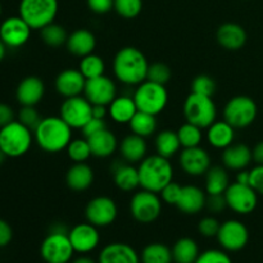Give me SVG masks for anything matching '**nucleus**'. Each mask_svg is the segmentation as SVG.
Masks as SVG:
<instances>
[{
	"mask_svg": "<svg viewBox=\"0 0 263 263\" xmlns=\"http://www.w3.org/2000/svg\"><path fill=\"white\" fill-rule=\"evenodd\" d=\"M149 63L145 54L134 46L120 49L113 59V73L125 85H140L146 80Z\"/></svg>",
	"mask_w": 263,
	"mask_h": 263,
	"instance_id": "obj_1",
	"label": "nucleus"
},
{
	"mask_svg": "<svg viewBox=\"0 0 263 263\" xmlns=\"http://www.w3.org/2000/svg\"><path fill=\"white\" fill-rule=\"evenodd\" d=\"M36 144L46 153H59L68 146L72 140V128L61 116L45 117L33 130Z\"/></svg>",
	"mask_w": 263,
	"mask_h": 263,
	"instance_id": "obj_2",
	"label": "nucleus"
},
{
	"mask_svg": "<svg viewBox=\"0 0 263 263\" xmlns=\"http://www.w3.org/2000/svg\"><path fill=\"white\" fill-rule=\"evenodd\" d=\"M138 171L141 189L157 194H159L166 185L174 181V168L171 162L159 154L145 157L139 163Z\"/></svg>",
	"mask_w": 263,
	"mask_h": 263,
	"instance_id": "obj_3",
	"label": "nucleus"
},
{
	"mask_svg": "<svg viewBox=\"0 0 263 263\" xmlns=\"http://www.w3.org/2000/svg\"><path fill=\"white\" fill-rule=\"evenodd\" d=\"M76 253L64 226L57 225L40 246V256L45 263H69Z\"/></svg>",
	"mask_w": 263,
	"mask_h": 263,
	"instance_id": "obj_4",
	"label": "nucleus"
},
{
	"mask_svg": "<svg viewBox=\"0 0 263 263\" xmlns=\"http://www.w3.org/2000/svg\"><path fill=\"white\" fill-rule=\"evenodd\" d=\"M33 141V131L20 121H13L0 127V149L8 158H18L30 151Z\"/></svg>",
	"mask_w": 263,
	"mask_h": 263,
	"instance_id": "obj_5",
	"label": "nucleus"
},
{
	"mask_svg": "<svg viewBox=\"0 0 263 263\" xmlns=\"http://www.w3.org/2000/svg\"><path fill=\"white\" fill-rule=\"evenodd\" d=\"M134 100L138 110L158 116L164 110L168 103V92L166 86L145 80L138 85L134 92Z\"/></svg>",
	"mask_w": 263,
	"mask_h": 263,
	"instance_id": "obj_6",
	"label": "nucleus"
},
{
	"mask_svg": "<svg viewBox=\"0 0 263 263\" xmlns=\"http://www.w3.org/2000/svg\"><path fill=\"white\" fill-rule=\"evenodd\" d=\"M18 10L32 30H41L55 20L58 0H21Z\"/></svg>",
	"mask_w": 263,
	"mask_h": 263,
	"instance_id": "obj_7",
	"label": "nucleus"
},
{
	"mask_svg": "<svg viewBox=\"0 0 263 263\" xmlns=\"http://www.w3.org/2000/svg\"><path fill=\"white\" fill-rule=\"evenodd\" d=\"M182 112L186 122L200 128H208L217 117V108L212 98L195 92H192L185 99Z\"/></svg>",
	"mask_w": 263,
	"mask_h": 263,
	"instance_id": "obj_8",
	"label": "nucleus"
},
{
	"mask_svg": "<svg viewBox=\"0 0 263 263\" xmlns=\"http://www.w3.org/2000/svg\"><path fill=\"white\" fill-rule=\"evenodd\" d=\"M258 108L252 98L246 95L234 97L223 107V120L234 128H246L256 121Z\"/></svg>",
	"mask_w": 263,
	"mask_h": 263,
	"instance_id": "obj_9",
	"label": "nucleus"
},
{
	"mask_svg": "<svg viewBox=\"0 0 263 263\" xmlns=\"http://www.w3.org/2000/svg\"><path fill=\"white\" fill-rule=\"evenodd\" d=\"M162 199L157 193L140 190L135 193L130 200V213L134 220L148 225L161 216Z\"/></svg>",
	"mask_w": 263,
	"mask_h": 263,
	"instance_id": "obj_10",
	"label": "nucleus"
},
{
	"mask_svg": "<svg viewBox=\"0 0 263 263\" xmlns=\"http://www.w3.org/2000/svg\"><path fill=\"white\" fill-rule=\"evenodd\" d=\"M228 208L238 215H249L256 210L258 204V194L251 185L240 184L235 181L229 185L225 192Z\"/></svg>",
	"mask_w": 263,
	"mask_h": 263,
	"instance_id": "obj_11",
	"label": "nucleus"
},
{
	"mask_svg": "<svg viewBox=\"0 0 263 263\" xmlns=\"http://www.w3.org/2000/svg\"><path fill=\"white\" fill-rule=\"evenodd\" d=\"M118 216V207L109 197H95L87 202L85 207V218L87 222L99 228L112 225Z\"/></svg>",
	"mask_w": 263,
	"mask_h": 263,
	"instance_id": "obj_12",
	"label": "nucleus"
},
{
	"mask_svg": "<svg viewBox=\"0 0 263 263\" xmlns=\"http://www.w3.org/2000/svg\"><path fill=\"white\" fill-rule=\"evenodd\" d=\"M59 116L73 130H81L87 121L92 117V104L82 95L67 98L62 103Z\"/></svg>",
	"mask_w": 263,
	"mask_h": 263,
	"instance_id": "obj_13",
	"label": "nucleus"
},
{
	"mask_svg": "<svg viewBox=\"0 0 263 263\" xmlns=\"http://www.w3.org/2000/svg\"><path fill=\"white\" fill-rule=\"evenodd\" d=\"M216 238L223 251L239 252L248 244L249 230L241 221L228 220L221 223Z\"/></svg>",
	"mask_w": 263,
	"mask_h": 263,
	"instance_id": "obj_14",
	"label": "nucleus"
},
{
	"mask_svg": "<svg viewBox=\"0 0 263 263\" xmlns=\"http://www.w3.org/2000/svg\"><path fill=\"white\" fill-rule=\"evenodd\" d=\"M31 30L32 28L20 15L8 17L0 25V40L7 45V48H21L30 40Z\"/></svg>",
	"mask_w": 263,
	"mask_h": 263,
	"instance_id": "obj_15",
	"label": "nucleus"
},
{
	"mask_svg": "<svg viewBox=\"0 0 263 263\" xmlns=\"http://www.w3.org/2000/svg\"><path fill=\"white\" fill-rule=\"evenodd\" d=\"M84 97L94 104L109 105L117 97V87L113 80L103 74L95 79L86 80L84 89Z\"/></svg>",
	"mask_w": 263,
	"mask_h": 263,
	"instance_id": "obj_16",
	"label": "nucleus"
},
{
	"mask_svg": "<svg viewBox=\"0 0 263 263\" xmlns=\"http://www.w3.org/2000/svg\"><path fill=\"white\" fill-rule=\"evenodd\" d=\"M68 238L71 240L74 252L79 254H87L95 251L99 247L100 234L97 226L90 222L74 225L68 231Z\"/></svg>",
	"mask_w": 263,
	"mask_h": 263,
	"instance_id": "obj_17",
	"label": "nucleus"
},
{
	"mask_svg": "<svg viewBox=\"0 0 263 263\" xmlns=\"http://www.w3.org/2000/svg\"><path fill=\"white\" fill-rule=\"evenodd\" d=\"M179 163L182 171L189 176H203L211 168V156L200 145L184 148L179 156Z\"/></svg>",
	"mask_w": 263,
	"mask_h": 263,
	"instance_id": "obj_18",
	"label": "nucleus"
},
{
	"mask_svg": "<svg viewBox=\"0 0 263 263\" xmlns=\"http://www.w3.org/2000/svg\"><path fill=\"white\" fill-rule=\"evenodd\" d=\"M85 84H86V79L80 72V69L67 68L58 73L54 86H55L57 92L67 99V98L79 97L84 94Z\"/></svg>",
	"mask_w": 263,
	"mask_h": 263,
	"instance_id": "obj_19",
	"label": "nucleus"
},
{
	"mask_svg": "<svg viewBox=\"0 0 263 263\" xmlns=\"http://www.w3.org/2000/svg\"><path fill=\"white\" fill-rule=\"evenodd\" d=\"M45 95V85L37 76H27L18 84L15 98L22 107H36Z\"/></svg>",
	"mask_w": 263,
	"mask_h": 263,
	"instance_id": "obj_20",
	"label": "nucleus"
},
{
	"mask_svg": "<svg viewBox=\"0 0 263 263\" xmlns=\"http://www.w3.org/2000/svg\"><path fill=\"white\" fill-rule=\"evenodd\" d=\"M98 263H141L140 254L126 243L107 244L98 256Z\"/></svg>",
	"mask_w": 263,
	"mask_h": 263,
	"instance_id": "obj_21",
	"label": "nucleus"
},
{
	"mask_svg": "<svg viewBox=\"0 0 263 263\" xmlns=\"http://www.w3.org/2000/svg\"><path fill=\"white\" fill-rule=\"evenodd\" d=\"M205 205H207V195L200 187L195 185L182 186L181 195L176 204L180 212L189 216L197 215L204 210Z\"/></svg>",
	"mask_w": 263,
	"mask_h": 263,
	"instance_id": "obj_22",
	"label": "nucleus"
},
{
	"mask_svg": "<svg viewBox=\"0 0 263 263\" xmlns=\"http://www.w3.org/2000/svg\"><path fill=\"white\" fill-rule=\"evenodd\" d=\"M221 161L225 168L231 171H241L246 170L253 161L252 149L246 144H231L222 151Z\"/></svg>",
	"mask_w": 263,
	"mask_h": 263,
	"instance_id": "obj_23",
	"label": "nucleus"
},
{
	"mask_svg": "<svg viewBox=\"0 0 263 263\" xmlns=\"http://www.w3.org/2000/svg\"><path fill=\"white\" fill-rule=\"evenodd\" d=\"M218 44L223 49L230 51L239 50L243 48L247 43V32L238 23H223L218 27L216 33Z\"/></svg>",
	"mask_w": 263,
	"mask_h": 263,
	"instance_id": "obj_24",
	"label": "nucleus"
},
{
	"mask_svg": "<svg viewBox=\"0 0 263 263\" xmlns=\"http://www.w3.org/2000/svg\"><path fill=\"white\" fill-rule=\"evenodd\" d=\"M66 46L69 53L73 54L74 57L82 58V57L94 53L95 46H97V39L91 31L86 30V28H79L69 33Z\"/></svg>",
	"mask_w": 263,
	"mask_h": 263,
	"instance_id": "obj_25",
	"label": "nucleus"
},
{
	"mask_svg": "<svg viewBox=\"0 0 263 263\" xmlns=\"http://www.w3.org/2000/svg\"><path fill=\"white\" fill-rule=\"evenodd\" d=\"M118 149H120L123 161L131 164L140 163L148 153V144H146L145 138H141V136L131 133L130 135L122 139Z\"/></svg>",
	"mask_w": 263,
	"mask_h": 263,
	"instance_id": "obj_26",
	"label": "nucleus"
},
{
	"mask_svg": "<svg viewBox=\"0 0 263 263\" xmlns=\"http://www.w3.org/2000/svg\"><path fill=\"white\" fill-rule=\"evenodd\" d=\"M94 182V171L86 163H73L66 174V184L71 190L77 193L85 192Z\"/></svg>",
	"mask_w": 263,
	"mask_h": 263,
	"instance_id": "obj_27",
	"label": "nucleus"
},
{
	"mask_svg": "<svg viewBox=\"0 0 263 263\" xmlns=\"http://www.w3.org/2000/svg\"><path fill=\"white\" fill-rule=\"evenodd\" d=\"M87 141L90 144L91 154L98 158H108L117 151L120 145L115 134L108 128H104L95 135L87 138Z\"/></svg>",
	"mask_w": 263,
	"mask_h": 263,
	"instance_id": "obj_28",
	"label": "nucleus"
},
{
	"mask_svg": "<svg viewBox=\"0 0 263 263\" xmlns=\"http://www.w3.org/2000/svg\"><path fill=\"white\" fill-rule=\"evenodd\" d=\"M115 185L122 192H133L140 186L139 171L131 163H116L112 167Z\"/></svg>",
	"mask_w": 263,
	"mask_h": 263,
	"instance_id": "obj_29",
	"label": "nucleus"
},
{
	"mask_svg": "<svg viewBox=\"0 0 263 263\" xmlns=\"http://www.w3.org/2000/svg\"><path fill=\"white\" fill-rule=\"evenodd\" d=\"M234 139H235V128L225 120L215 121L208 127L207 140L213 148L223 151L234 143Z\"/></svg>",
	"mask_w": 263,
	"mask_h": 263,
	"instance_id": "obj_30",
	"label": "nucleus"
},
{
	"mask_svg": "<svg viewBox=\"0 0 263 263\" xmlns=\"http://www.w3.org/2000/svg\"><path fill=\"white\" fill-rule=\"evenodd\" d=\"M138 112V107L133 97L122 95L116 97L115 100L108 105V115L116 123H130L134 116Z\"/></svg>",
	"mask_w": 263,
	"mask_h": 263,
	"instance_id": "obj_31",
	"label": "nucleus"
},
{
	"mask_svg": "<svg viewBox=\"0 0 263 263\" xmlns=\"http://www.w3.org/2000/svg\"><path fill=\"white\" fill-rule=\"evenodd\" d=\"M175 263H195L200 251L197 241L192 238H180L171 248Z\"/></svg>",
	"mask_w": 263,
	"mask_h": 263,
	"instance_id": "obj_32",
	"label": "nucleus"
},
{
	"mask_svg": "<svg viewBox=\"0 0 263 263\" xmlns=\"http://www.w3.org/2000/svg\"><path fill=\"white\" fill-rule=\"evenodd\" d=\"M230 185V179L225 167L211 166L205 174V193L208 195L225 194Z\"/></svg>",
	"mask_w": 263,
	"mask_h": 263,
	"instance_id": "obj_33",
	"label": "nucleus"
},
{
	"mask_svg": "<svg viewBox=\"0 0 263 263\" xmlns=\"http://www.w3.org/2000/svg\"><path fill=\"white\" fill-rule=\"evenodd\" d=\"M154 145H156L157 154L168 159L171 158V157L176 156L177 152L181 148V144H180L177 133H175V131L172 130L159 131L156 136Z\"/></svg>",
	"mask_w": 263,
	"mask_h": 263,
	"instance_id": "obj_34",
	"label": "nucleus"
},
{
	"mask_svg": "<svg viewBox=\"0 0 263 263\" xmlns=\"http://www.w3.org/2000/svg\"><path fill=\"white\" fill-rule=\"evenodd\" d=\"M131 133L141 138H149L157 131V116L138 110L128 123Z\"/></svg>",
	"mask_w": 263,
	"mask_h": 263,
	"instance_id": "obj_35",
	"label": "nucleus"
},
{
	"mask_svg": "<svg viewBox=\"0 0 263 263\" xmlns=\"http://www.w3.org/2000/svg\"><path fill=\"white\" fill-rule=\"evenodd\" d=\"M141 263H174L172 251L163 243H151L140 253Z\"/></svg>",
	"mask_w": 263,
	"mask_h": 263,
	"instance_id": "obj_36",
	"label": "nucleus"
},
{
	"mask_svg": "<svg viewBox=\"0 0 263 263\" xmlns=\"http://www.w3.org/2000/svg\"><path fill=\"white\" fill-rule=\"evenodd\" d=\"M79 69L86 80L95 79V77H99L104 74L105 63L102 57L91 53L89 55L82 57L79 64Z\"/></svg>",
	"mask_w": 263,
	"mask_h": 263,
	"instance_id": "obj_37",
	"label": "nucleus"
},
{
	"mask_svg": "<svg viewBox=\"0 0 263 263\" xmlns=\"http://www.w3.org/2000/svg\"><path fill=\"white\" fill-rule=\"evenodd\" d=\"M203 128L193 125L190 122H185L177 130V136H179L181 148H194L199 146L203 140Z\"/></svg>",
	"mask_w": 263,
	"mask_h": 263,
	"instance_id": "obj_38",
	"label": "nucleus"
},
{
	"mask_svg": "<svg viewBox=\"0 0 263 263\" xmlns=\"http://www.w3.org/2000/svg\"><path fill=\"white\" fill-rule=\"evenodd\" d=\"M40 31L43 41L50 48H59L62 45H66L68 33H67L66 28L63 26L57 25V23L53 22L41 28Z\"/></svg>",
	"mask_w": 263,
	"mask_h": 263,
	"instance_id": "obj_39",
	"label": "nucleus"
},
{
	"mask_svg": "<svg viewBox=\"0 0 263 263\" xmlns=\"http://www.w3.org/2000/svg\"><path fill=\"white\" fill-rule=\"evenodd\" d=\"M67 156L71 159L73 163H82V162H86L91 154V149H90V144L87 141L86 138L82 139H73L71 140V143L68 144V146L66 148Z\"/></svg>",
	"mask_w": 263,
	"mask_h": 263,
	"instance_id": "obj_40",
	"label": "nucleus"
},
{
	"mask_svg": "<svg viewBox=\"0 0 263 263\" xmlns=\"http://www.w3.org/2000/svg\"><path fill=\"white\" fill-rule=\"evenodd\" d=\"M113 8L122 18L133 20L143 10V0H115Z\"/></svg>",
	"mask_w": 263,
	"mask_h": 263,
	"instance_id": "obj_41",
	"label": "nucleus"
},
{
	"mask_svg": "<svg viewBox=\"0 0 263 263\" xmlns=\"http://www.w3.org/2000/svg\"><path fill=\"white\" fill-rule=\"evenodd\" d=\"M171 69H170V67L167 64L161 63V62L149 64L148 74H146V80H149V81L156 82V84L166 85L171 80Z\"/></svg>",
	"mask_w": 263,
	"mask_h": 263,
	"instance_id": "obj_42",
	"label": "nucleus"
},
{
	"mask_svg": "<svg viewBox=\"0 0 263 263\" xmlns=\"http://www.w3.org/2000/svg\"><path fill=\"white\" fill-rule=\"evenodd\" d=\"M192 92L212 98L216 92V81L208 74H199L192 81Z\"/></svg>",
	"mask_w": 263,
	"mask_h": 263,
	"instance_id": "obj_43",
	"label": "nucleus"
},
{
	"mask_svg": "<svg viewBox=\"0 0 263 263\" xmlns=\"http://www.w3.org/2000/svg\"><path fill=\"white\" fill-rule=\"evenodd\" d=\"M195 263H233V259L229 256V252L223 251V249L212 248L200 252Z\"/></svg>",
	"mask_w": 263,
	"mask_h": 263,
	"instance_id": "obj_44",
	"label": "nucleus"
},
{
	"mask_svg": "<svg viewBox=\"0 0 263 263\" xmlns=\"http://www.w3.org/2000/svg\"><path fill=\"white\" fill-rule=\"evenodd\" d=\"M41 120H43V117L40 116L39 110L36 109V107L25 105V107L21 108V110L18 112V121L32 131L37 127V125L40 123Z\"/></svg>",
	"mask_w": 263,
	"mask_h": 263,
	"instance_id": "obj_45",
	"label": "nucleus"
},
{
	"mask_svg": "<svg viewBox=\"0 0 263 263\" xmlns=\"http://www.w3.org/2000/svg\"><path fill=\"white\" fill-rule=\"evenodd\" d=\"M221 223L218 222L217 218L212 217V216H207L203 217L198 223V231L204 238H215L217 236L218 230H220Z\"/></svg>",
	"mask_w": 263,
	"mask_h": 263,
	"instance_id": "obj_46",
	"label": "nucleus"
},
{
	"mask_svg": "<svg viewBox=\"0 0 263 263\" xmlns=\"http://www.w3.org/2000/svg\"><path fill=\"white\" fill-rule=\"evenodd\" d=\"M181 185L171 181L168 185H166V186L163 187V190L159 193V195H161V199L163 203H166V204L168 205H176L180 199V195H181Z\"/></svg>",
	"mask_w": 263,
	"mask_h": 263,
	"instance_id": "obj_47",
	"label": "nucleus"
},
{
	"mask_svg": "<svg viewBox=\"0 0 263 263\" xmlns=\"http://www.w3.org/2000/svg\"><path fill=\"white\" fill-rule=\"evenodd\" d=\"M107 128V123H105V120H100V118H94L91 117L89 121L86 122V125L81 128L82 135L84 138H90V136L95 135L99 131L104 130Z\"/></svg>",
	"mask_w": 263,
	"mask_h": 263,
	"instance_id": "obj_48",
	"label": "nucleus"
},
{
	"mask_svg": "<svg viewBox=\"0 0 263 263\" xmlns=\"http://www.w3.org/2000/svg\"><path fill=\"white\" fill-rule=\"evenodd\" d=\"M87 7L95 14H105L112 10L115 0H86Z\"/></svg>",
	"mask_w": 263,
	"mask_h": 263,
	"instance_id": "obj_49",
	"label": "nucleus"
},
{
	"mask_svg": "<svg viewBox=\"0 0 263 263\" xmlns=\"http://www.w3.org/2000/svg\"><path fill=\"white\" fill-rule=\"evenodd\" d=\"M252 187L256 190L257 194L263 195V164H257L251 170V182Z\"/></svg>",
	"mask_w": 263,
	"mask_h": 263,
	"instance_id": "obj_50",
	"label": "nucleus"
},
{
	"mask_svg": "<svg viewBox=\"0 0 263 263\" xmlns=\"http://www.w3.org/2000/svg\"><path fill=\"white\" fill-rule=\"evenodd\" d=\"M205 207L211 211L212 213H221L223 212L225 208H228V203H226L225 195H208L207 198V205Z\"/></svg>",
	"mask_w": 263,
	"mask_h": 263,
	"instance_id": "obj_51",
	"label": "nucleus"
},
{
	"mask_svg": "<svg viewBox=\"0 0 263 263\" xmlns=\"http://www.w3.org/2000/svg\"><path fill=\"white\" fill-rule=\"evenodd\" d=\"M13 230L9 223L0 218V248H4L12 241Z\"/></svg>",
	"mask_w": 263,
	"mask_h": 263,
	"instance_id": "obj_52",
	"label": "nucleus"
},
{
	"mask_svg": "<svg viewBox=\"0 0 263 263\" xmlns=\"http://www.w3.org/2000/svg\"><path fill=\"white\" fill-rule=\"evenodd\" d=\"M13 121H14V110L10 105L0 103V127H4Z\"/></svg>",
	"mask_w": 263,
	"mask_h": 263,
	"instance_id": "obj_53",
	"label": "nucleus"
},
{
	"mask_svg": "<svg viewBox=\"0 0 263 263\" xmlns=\"http://www.w3.org/2000/svg\"><path fill=\"white\" fill-rule=\"evenodd\" d=\"M108 115V107L102 104H94L92 105V117L100 118V120H105V116Z\"/></svg>",
	"mask_w": 263,
	"mask_h": 263,
	"instance_id": "obj_54",
	"label": "nucleus"
},
{
	"mask_svg": "<svg viewBox=\"0 0 263 263\" xmlns=\"http://www.w3.org/2000/svg\"><path fill=\"white\" fill-rule=\"evenodd\" d=\"M252 154H253V161H256L257 164H263V141H259L252 149Z\"/></svg>",
	"mask_w": 263,
	"mask_h": 263,
	"instance_id": "obj_55",
	"label": "nucleus"
},
{
	"mask_svg": "<svg viewBox=\"0 0 263 263\" xmlns=\"http://www.w3.org/2000/svg\"><path fill=\"white\" fill-rule=\"evenodd\" d=\"M236 181L240 182V184L249 185L251 182V171H247V170H241L236 175Z\"/></svg>",
	"mask_w": 263,
	"mask_h": 263,
	"instance_id": "obj_56",
	"label": "nucleus"
},
{
	"mask_svg": "<svg viewBox=\"0 0 263 263\" xmlns=\"http://www.w3.org/2000/svg\"><path fill=\"white\" fill-rule=\"evenodd\" d=\"M69 263H98V261H94L91 257L86 256V254H81L77 258H73Z\"/></svg>",
	"mask_w": 263,
	"mask_h": 263,
	"instance_id": "obj_57",
	"label": "nucleus"
},
{
	"mask_svg": "<svg viewBox=\"0 0 263 263\" xmlns=\"http://www.w3.org/2000/svg\"><path fill=\"white\" fill-rule=\"evenodd\" d=\"M5 54H7V45L0 40V62L5 58Z\"/></svg>",
	"mask_w": 263,
	"mask_h": 263,
	"instance_id": "obj_58",
	"label": "nucleus"
},
{
	"mask_svg": "<svg viewBox=\"0 0 263 263\" xmlns=\"http://www.w3.org/2000/svg\"><path fill=\"white\" fill-rule=\"evenodd\" d=\"M7 158H8V157L5 156V153H4V152H3L2 149H0V164H3V163H4V161H5V159H7Z\"/></svg>",
	"mask_w": 263,
	"mask_h": 263,
	"instance_id": "obj_59",
	"label": "nucleus"
},
{
	"mask_svg": "<svg viewBox=\"0 0 263 263\" xmlns=\"http://www.w3.org/2000/svg\"><path fill=\"white\" fill-rule=\"evenodd\" d=\"M0 15H2V4H0Z\"/></svg>",
	"mask_w": 263,
	"mask_h": 263,
	"instance_id": "obj_60",
	"label": "nucleus"
}]
</instances>
